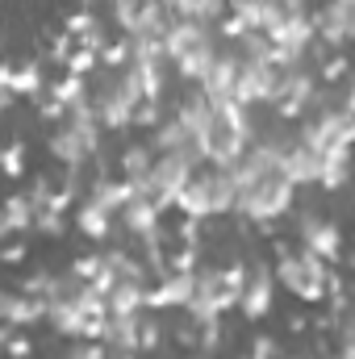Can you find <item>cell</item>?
<instances>
[{
    "label": "cell",
    "instance_id": "52a82bcc",
    "mask_svg": "<svg viewBox=\"0 0 355 359\" xmlns=\"http://www.w3.org/2000/svg\"><path fill=\"white\" fill-rule=\"evenodd\" d=\"M239 209V184H234V172L230 168H201L196 176L188 180V188L180 192L176 213L188 217V222H217V217H234Z\"/></svg>",
    "mask_w": 355,
    "mask_h": 359
},
{
    "label": "cell",
    "instance_id": "4dcf8cb0",
    "mask_svg": "<svg viewBox=\"0 0 355 359\" xmlns=\"http://www.w3.org/2000/svg\"><path fill=\"white\" fill-rule=\"evenodd\" d=\"M25 255H29V251H25V243H21V238H4V251H0V259H4V264H25Z\"/></svg>",
    "mask_w": 355,
    "mask_h": 359
},
{
    "label": "cell",
    "instance_id": "5b68a950",
    "mask_svg": "<svg viewBox=\"0 0 355 359\" xmlns=\"http://www.w3.org/2000/svg\"><path fill=\"white\" fill-rule=\"evenodd\" d=\"M92 109H96V121L105 126V134H126V130H134V113H138V104L147 100V92H142V80H138V72L126 63V67H100L96 76H92Z\"/></svg>",
    "mask_w": 355,
    "mask_h": 359
},
{
    "label": "cell",
    "instance_id": "9c48e42d",
    "mask_svg": "<svg viewBox=\"0 0 355 359\" xmlns=\"http://www.w3.org/2000/svg\"><path fill=\"white\" fill-rule=\"evenodd\" d=\"M297 130H301V138H305L309 147H318L322 155H330V151H355V113L339 109L335 100H326L322 109H314Z\"/></svg>",
    "mask_w": 355,
    "mask_h": 359
},
{
    "label": "cell",
    "instance_id": "f546056e",
    "mask_svg": "<svg viewBox=\"0 0 355 359\" xmlns=\"http://www.w3.org/2000/svg\"><path fill=\"white\" fill-rule=\"evenodd\" d=\"M330 100H335L339 109L355 113V67L347 72V80H343V84H335V88H330Z\"/></svg>",
    "mask_w": 355,
    "mask_h": 359
},
{
    "label": "cell",
    "instance_id": "44dd1931",
    "mask_svg": "<svg viewBox=\"0 0 355 359\" xmlns=\"http://www.w3.org/2000/svg\"><path fill=\"white\" fill-rule=\"evenodd\" d=\"M147 292H151V284H142V280H117L105 292L109 313H142V309H151L147 305Z\"/></svg>",
    "mask_w": 355,
    "mask_h": 359
},
{
    "label": "cell",
    "instance_id": "9a60e30c",
    "mask_svg": "<svg viewBox=\"0 0 355 359\" xmlns=\"http://www.w3.org/2000/svg\"><path fill=\"white\" fill-rule=\"evenodd\" d=\"M280 168H284V176L293 180L297 188H318L322 168H326V155H322L318 147H309V142L301 138V130H297V142L288 147V155L280 159Z\"/></svg>",
    "mask_w": 355,
    "mask_h": 359
},
{
    "label": "cell",
    "instance_id": "ffe728a7",
    "mask_svg": "<svg viewBox=\"0 0 355 359\" xmlns=\"http://www.w3.org/2000/svg\"><path fill=\"white\" fill-rule=\"evenodd\" d=\"M147 313V309H142ZM142 313H109L100 343L109 351H138L142 355Z\"/></svg>",
    "mask_w": 355,
    "mask_h": 359
},
{
    "label": "cell",
    "instance_id": "5bb4252c",
    "mask_svg": "<svg viewBox=\"0 0 355 359\" xmlns=\"http://www.w3.org/2000/svg\"><path fill=\"white\" fill-rule=\"evenodd\" d=\"M117 222H121V234H126L130 243H138V238H151V234L163 230V209H159L147 192H134V196L126 201V209L117 213Z\"/></svg>",
    "mask_w": 355,
    "mask_h": 359
},
{
    "label": "cell",
    "instance_id": "6da1fadb",
    "mask_svg": "<svg viewBox=\"0 0 355 359\" xmlns=\"http://www.w3.org/2000/svg\"><path fill=\"white\" fill-rule=\"evenodd\" d=\"M230 172H234V184H239V209H234V217L247 222V226H255L264 238H272L276 226L297 209V192L301 188L284 176V168L276 159H267L260 147H251Z\"/></svg>",
    "mask_w": 355,
    "mask_h": 359
},
{
    "label": "cell",
    "instance_id": "d4e9b609",
    "mask_svg": "<svg viewBox=\"0 0 355 359\" xmlns=\"http://www.w3.org/2000/svg\"><path fill=\"white\" fill-rule=\"evenodd\" d=\"M67 213L72 209H63V205H42L38 209V222H34V234H42V238H63L67 234Z\"/></svg>",
    "mask_w": 355,
    "mask_h": 359
},
{
    "label": "cell",
    "instance_id": "ba28073f",
    "mask_svg": "<svg viewBox=\"0 0 355 359\" xmlns=\"http://www.w3.org/2000/svg\"><path fill=\"white\" fill-rule=\"evenodd\" d=\"M288 226H293V234H297V243L305 247V251H314L318 259H326V264H343V255H347V234H343V226L335 222V217H326L322 209H314V205H305V209H293L288 213Z\"/></svg>",
    "mask_w": 355,
    "mask_h": 359
},
{
    "label": "cell",
    "instance_id": "484cf974",
    "mask_svg": "<svg viewBox=\"0 0 355 359\" xmlns=\"http://www.w3.org/2000/svg\"><path fill=\"white\" fill-rule=\"evenodd\" d=\"M0 347L8 359H34V339L21 326H0Z\"/></svg>",
    "mask_w": 355,
    "mask_h": 359
},
{
    "label": "cell",
    "instance_id": "8fae6325",
    "mask_svg": "<svg viewBox=\"0 0 355 359\" xmlns=\"http://www.w3.org/2000/svg\"><path fill=\"white\" fill-rule=\"evenodd\" d=\"M196 176V168L192 163H184L180 155H159L155 159V168H151V176H147V196L168 213V209H176L180 205V192L188 188V180Z\"/></svg>",
    "mask_w": 355,
    "mask_h": 359
},
{
    "label": "cell",
    "instance_id": "cb8c5ba5",
    "mask_svg": "<svg viewBox=\"0 0 355 359\" xmlns=\"http://www.w3.org/2000/svg\"><path fill=\"white\" fill-rule=\"evenodd\" d=\"M92 88V76H80V72H59L51 84H46V96L51 100H59L63 109H72L76 100H84Z\"/></svg>",
    "mask_w": 355,
    "mask_h": 359
},
{
    "label": "cell",
    "instance_id": "2e32d148",
    "mask_svg": "<svg viewBox=\"0 0 355 359\" xmlns=\"http://www.w3.org/2000/svg\"><path fill=\"white\" fill-rule=\"evenodd\" d=\"M46 297H34V292H25V288H8L4 297H0V322L4 326H21V330H34V326H42L46 322Z\"/></svg>",
    "mask_w": 355,
    "mask_h": 359
},
{
    "label": "cell",
    "instance_id": "603a6c76",
    "mask_svg": "<svg viewBox=\"0 0 355 359\" xmlns=\"http://www.w3.org/2000/svg\"><path fill=\"white\" fill-rule=\"evenodd\" d=\"M355 176V151H330L326 155V168H322V180H318V188L322 192H343Z\"/></svg>",
    "mask_w": 355,
    "mask_h": 359
},
{
    "label": "cell",
    "instance_id": "30bf717a",
    "mask_svg": "<svg viewBox=\"0 0 355 359\" xmlns=\"http://www.w3.org/2000/svg\"><path fill=\"white\" fill-rule=\"evenodd\" d=\"M276 292H280V280H276V268L267 255H247V284H243V297H239V313L243 322L260 326L264 318L276 313Z\"/></svg>",
    "mask_w": 355,
    "mask_h": 359
},
{
    "label": "cell",
    "instance_id": "d6986e66",
    "mask_svg": "<svg viewBox=\"0 0 355 359\" xmlns=\"http://www.w3.org/2000/svg\"><path fill=\"white\" fill-rule=\"evenodd\" d=\"M155 159H159V151H155L151 138H147V142H126V147L117 151V176L130 180L134 192H142V188H147V176H151V168H155Z\"/></svg>",
    "mask_w": 355,
    "mask_h": 359
},
{
    "label": "cell",
    "instance_id": "7c38bea8",
    "mask_svg": "<svg viewBox=\"0 0 355 359\" xmlns=\"http://www.w3.org/2000/svg\"><path fill=\"white\" fill-rule=\"evenodd\" d=\"M314 29H318V42L326 50H347L355 42V4L326 0L322 8H314Z\"/></svg>",
    "mask_w": 355,
    "mask_h": 359
},
{
    "label": "cell",
    "instance_id": "8992f818",
    "mask_svg": "<svg viewBox=\"0 0 355 359\" xmlns=\"http://www.w3.org/2000/svg\"><path fill=\"white\" fill-rule=\"evenodd\" d=\"M243 284H247V259H234V264H201L196 268V292H192V301H188L184 313L196 326L222 322L230 309H239Z\"/></svg>",
    "mask_w": 355,
    "mask_h": 359
},
{
    "label": "cell",
    "instance_id": "d590c367",
    "mask_svg": "<svg viewBox=\"0 0 355 359\" xmlns=\"http://www.w3.org/2000/svg\"><path fill=\"white\" fill-rule=\"evenodd\" d=\"M347 4H355V0H347Z\"/></svg>",
    "mask_w": 355,
    "mask_h": 359
},
{
    "label": "cell",
    "instance_id": "4fadbf2b",
    "mask_svg": "<svg viewBox=\"0 0 355 359\" xmlns=\"http://www.w3.org/2000/svg\"><path fill=\"white\" fill-rule=\"evenodd\" d=\"M192 292H196V271H163V276H155V284H151V292H147V305L151 309H159V313H184L188 309V301H192Z\"/></svg>",
    "mask_w": 355,
    "mask_h": 359
},
{
    "label": "cell",
    "instance_id": "277c9868",
    "mask_svg": "<svg viewBox=\"0 0 355 359\" xmlns=\"http://www.w3.org/2000/svg\"><path fill=\"white\" fill-rule=\"evenodd\" d=\"M272 268H276V280L288 297H297L301 305H318L330 297V276H335V264L318 259L314 251H305L301 243L293 238H272Z\"/></svg>",
    "mask_w": 355,
    "mask_h": 359
},
{
    "label": "cell",
    "instance_id": "83f0119b",
    "mask_svg": "<svg viewBox=\"0 0 355 359\" xmlns=\"http://www.w3.org/2000/svg\"><path fill=\"white\" fill-rule=\"evenodd\" d=\"M4 176L25 180V142H21V138H13V142L4 147Z\"/></svg>",
    "mask_w": 355,
    "mask_h": 359
},
{
    "label": "cell",
    "instance_id": "e0dca14e",
    "mask_svg": "<svg viewBox=\"0 0 355 359\" xmlns=\"http://www.w3.org/2000/svg\"><path fill=\"white\" fill-rule=\"evenodd\" d=\"M46 67H42V59H21V63H8L4 67V76H0V88H8L13 96H29V100H38V96H46Z\"/></svg>",
    "mask_w": 355,
    "mask_h": 359
},
{
    "label": "cell",
    "instance_id": "1f68e13d",
    "mask_svg": "<svg viewBox=\"0 0 355 359\" xmlns=\"http://www.w3.org/2000/svg\"><path fill=\"white\" fill-rule=\"evenodd\" d=\"M305 330H309V318H305V313H301V318L293 313V318H288V334H305Z\"/></svg>",
    "mask_w": 355,
    "mask_h": 359
},
{
    "label": "cell",
    "instance_id": "7402d4cb",
    "mask_svg": "<svg viewBox=\"0 0 355 359\" xmlns=\"http://www.w3.org/2000/svg\"><path fill=\"white\" fill-rule=\"evenodd\" d=\"M163 8H168L172 17H188V21L217 25V21L230 13V0H163Z\"/></svg>",
    "mask_w": 355,
    "mask_h": 359
},
{
    "label": "cell",
    "instance_id": "f1b7e54d",
    "mask_svg": "<svg viewBox=\"0 0 355 359\" xmlns=\"http://www.w3.org/2000/svg\"><path fill=\"white\" fill-rule=\"evenodd\" d=\"M280 355H284V347H280V339H276V334H255L243 359H280Z\"/></svg>",
    "mask_w": 355,
    "mask_h": 359
},
{
    "label": "cell",
    "instance_id": "3957f363",
    "mask_svg": "<svg viewBox=\"0 0 355 359\" xmlns=\"http://www.w3.org/2000/svg\"><path fill=\"white\" fill-rule=\"evenodd\" d=\"M163 50H168V63L184 84H205L209 72L217 67L226 42L217 34V25H205V21H188V17H172L168 34H163Z\"/></svg>",
    "mask_w": 355,
    "mask_h": 359
},
{
    "label": "cell",
    "instance_id": "4316f807",
    "mask_svg": "<svg viewBox=\"0 0 355 359\" xmlns=\"http://www.w3.org/2000/svg\"><path fill=\"white\" fill-rule=\"evenodd\" d=\"M59 359H109V347L100 339H72V347Z\"/></svg>",
    "mask_w": 355,
    "mask_h": 359
},
{
    "label": "cell",
    "instance_id": "ac0fdd59",
    "mask_svg": "<svg viewBox=\"0 0 355 359\" xmlns=\"http://www.w3.org/2000/svg\"><path fill=\"white\" fill-rule=\"evenodd\" d=\"M72 226L88 238V243H96V247H109L113 243V234L121 230V222L109 213V209H100V205H92V201H80L76 205V213H72Z\"/></svg>",
    "mask_w": 355,
    "mask_h": 359
},
{
    "label": "cell",
    "instance_id": "d6a6232c",
    "mask_svg": "<svg viewBox=\"0 0 355 359\" xmlns=\"http://www.w3.org/2000/svg\"><path fill=\"white\" fill-rule=\"evenodd\" d=\"M347 268H351V276H347V288H351V301H355V251L347 255Z\"/></svg>",
    "mask_w": 355,
    "mask_h": 359
},
{
    "label": "cell",
    "instance_id": "836d02e7",
    "mask_svg": "<svg viewBox=\"0 0 355 359\" xmlns=\"http://www.w3.org/2000/svg\"><path fill=\"white\" fill-rule=\"evenodd\" d=\"M280 359H318V351H284Z\"/></svg>",
    "mask_w": 355,
    "mask_h": 359
},
{
    "label": "cell",
    "instance_id": "e575fe53",
    "mask_svg": "<svg viewBox=\"0 0 355 359\" xmlns=\"http://www.w3.org/2000/svg\"><path fill=\"white\" fill-rule=\"evenodd\" d=\"M109 359H142L138 351H109Z\"/></svg>",
    "mask_w": 355,
    "mask_h": 359
},
{
    "label": "cell",
    "instance_id": "7a4b0ae2",
    "mask_svg": "<svg viewBox=\"0 0 355 359\" xmlns=\"http://www.w3.org/2000/svg\"><path fill=\"white\" fill-rule=\"evenodd\" d=\"M46 326L59 339H100L105 322H109V301L92 288L88 280L59 271L51 297H46Z\"/></svg>",
    "mask_w": 355,
    "mask_h": 359
}]
</instances>
